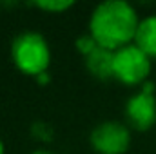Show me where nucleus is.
<instances>
[{
  "mask_svg": "<svg viewBox=\"0 0 156 154\" xmlns=\"http://www.w3.org/2000/svg\"><path fill=\"white\" fill-rule=\"evenodd\" d=\"M140 20L134 7L125 0L100 2L89 18V35L100 47L118 51L134 40Z\"/></svg>",
  "mask_w": 156,
  "mask_h": 154,
  "instance_id": "1",
  "label": "nucleus"
},
{
  "mask_svg": "<svg viewBox=\"0 0 156 154\" xmlns=\"http://www.w3.org/2000/svg\"><path fill=\"white\" fill-rule=\"evenodd\" d=\"M11 58L22 73L37 78L45 73L51 62L47 40L37 31H24L16 35L11 44Z\"/></svg>",
  "mask_w": 156,
  "mask_h": 154,
  "instance_id": "2",
  "label": "nucleus"
},
{
  "mask_svg": "<svg viewBox=\"0 0 156 154\" xmlns=\"http://www.w3.org/2000/svg\"><path fill=\"white\" fill-rule=\"evenodd\" d=\"M151 73V56L138 45L129 44L115 51V78L123 83H140Z\"/></svg>",
  "mask_w": 156,
  "mask_h": 154,
  "instance_id": "3",
  "label": "nucleus"
},
{
  "mask_svg": "<svg viewBox=\"0 0 156 154\" xmlns=\"http://www.w3.org/2000/svg\"><path fill=\"white\" fill-rule=\"evenodd\" d=\"M89 140L100 154H123L131 145V132L120 121H102L91 131Z\"/></svg>",
  "mask_w": 156,
  "mask_h": 154,
  "instance_id": "4",
  "label": "nucleus"
},
{
  "mask_svg": "<svg viewBox=\"0 0 156 154\" xmlns=\"http://www.w3.org/2000/svg\"><path fill=\"white\" fill-rule=\"evenodd\" d=\"M125 116L133 129L147 131L156 121V98L153 94V83H145L144 89L131 96L125 105Z\"/></svg>",
  "mask_w": 156,
  "mask_h": 154,
  "instance_id": "5",
  "label": "nucleus"
},
{
  "mask_svg": "<svg viewBox=\"0 0 156 154\" xmlns=\"http://www.w3.org/2000/svg\"><path fill=\"white\" fill-rule=\"evenodd\" d=\"M85 67L93 76L100 80L115 78V51L96 45L85 56Z\"/></svg>",
  "mask_w": 156,
  "mask_h": 154,
  "instance_id": "6",
  "label": "nucleus"
},
{
  "mask_svg": "<svg viewBox=\"0 0 156 154\" xmlns=\"http://www.w3.org/2000/svg\"><path fill=\"white\" fill-rule=\"evenodd\" d=\"M134 45H138L147 56H156V15L140 20Z\"/></svg>",
  "mask_w": 156,
  "mask_h": 154,
  "instance_id": "7",
  "label": "nucleus"
},
{
  "mask_svg": "<svg viewBox=\"0 0 156 154\" xmlns=\"http://www.w3.org/2000/svg\"><path fill=\"white\" fill-rule=\"evenodd\" d=\"M37 7L40 9H45V11H53V13H58V11H66L67 7L73 5L71 0H37L33 2Z\"/></svg>",
  "mask_w": 156,
  "mask_h": 154,
  "instance_id": "8",
  "label": "nucleus"
},
{
  "mask_svg": "<svg viewBox=\"0 0 156 154\" xmlns=\"http://www.w3.org/2000/svg\"><path fill=\"white\" fill-rule=\"evenodd\" d=\"M96 45H98V44H96V40L93 38L91 35H83V37H80V38L76 40V47L83 53V54H85V56H87V54H89Z\"/></svg>",
  "mask_w": 156,
  "mask_h": 154,
  "instance_id": "9",
  "label": "nucleus"
},
{
  "mask_svg": "<svg viewBox=\"0 0 156 154\" xmlns=\"http://www.w3.org/2000/svg\"><path fill=\"white\" fill-rule=\"evenodd\" d=\"M37 80H38L40 83H45V82H49V75H47V73H42V75L37 76Z\"/></svg>",
  "mask_w": 156,
  "mask_h": 154,
  "instance_id": "10",
  "label": "nucleus"
},
{
  "mask_svg": "<svg viewBox=\"0 0 156 154\" xmlns=\"http://www.w3.org/2000/svg\"><path fill=\"white\" fill-rule=\"evenodd\" d=\"M31 154H55V152H51V151H45V149H38V151H35V152H31Z\"/></svg>",
  "mask_w": 156,
  "mask_h": 154,
  "instance_id": "11",
  "label": "nucleus"
},
{
  "mask_svg": "<svg viewBox=\"0 0 156 154\" xmlns=\"http://www.w3.org/2000/svg\"><path fill=\"white\" fill-rule=\"evenodd\" d=\"M0 154H4V143H2V140H0Z\"/></svg>",
  "mask_w": 156,
  "mask_h": 154,
  "instance_id": "12",
  "label": "nucleus"
}]
</instances>
